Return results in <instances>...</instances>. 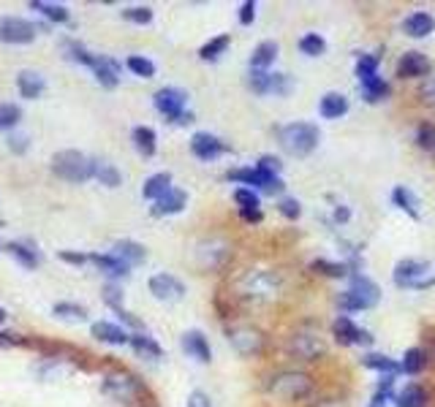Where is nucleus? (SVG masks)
Segmentation results:
<instances>
[{"mask_svg": "<svg viewBox=\"0 0 435 407\" xmlns=\"http://www.w3.org/2000/svg\"><path fill=\"white\" fill-rule=\"evenodd\" d=\"M392 201H394V204H397L403 212H408L411 217H419V201H417V196H414V190H411V188H405V185L394 188Z\"/></svg>", "mask_w": 435, "mask_h": 407, "instance_id": "nucleus-31", "label": "nucleus"}, {"mask_svg": "<svg viewBox=\"0 0 435 407\" xmlns=\"http://www.w3.org/2000/svg\"><path fill=\"white\" fill-rule=\"evenodd\" d=\"M299 49H302L305 55H311V58L324 55V52H326L324 36H318V33H308V36H302V38H299Z\"/></svg>", "mask_w": 435, "mask_h": 407, "instance_id": "nucleus-41", "label": "nucleus"}, {"mask_svg": "<svg viewBox=\"0 0 435 407\" xmlns=\"http://www.w3.org/2000/svg\"><path fill=\"white\" fill-rule=\"evenodd\" d=\"M269 92H275V95H289V92H291V79L286 74H269Z\"/></svg>", "mask_w": 435, "mask_h": 407, "instance_id": "nucleus-52", "label": "nucleus"}, {"mask_svg": "<svg viewBox=\"0 0 435 407\" xmlns=\"http://www.w3.org/2000/svg\"><path fill=\"white\" fill-rule=\"evenodd\" d=\"M348 217H351V212H348V207H338V210H335V220H338V223H345Z\"/></svg>", "mask_w": 435, "mask_h": 407, "instance_id": "nucleus-61", "label": "nucleus"}, {"mask_svg": "<svg viewBox=\"0 0 435 407\" xmlns=\"http://www.w3.org/2000/svg\"><path fill=\"white\" fill-rule=\"evenodd\" d=\"M403 31H405V36H411V38H424V36H430V33L435 31L433 14H427V11H414V14H408L403 19Z\"/></svg>", "mask_w": 435, "mask_h": 407, "instance_id": "nucleus-21", "label": "nucleus"}, {"mask_svg": "<svg viewBox=\"0 0 435 407\" xmlns=\"http://www.w3.org/2000/svg\"><path fill=\"white\" fill-rule=\"evenodd\" d=\"M188 407H213V402L204 391H193L188 396Z\"/></svg>", "mask_w": 435, "mask_h": 407, "instance_id": "nucleus-57", "label": "nucleus"}, {"mask_svg": "<svg viewBox=\"0 0 435 407\" xmlns=\"http://www.w3.org/2000/svg\"><path fill=\"white\" fill-rule=\"evenodd\" d=\"M229 258V244L220 239H210L199 244V264L204 269H218Z\"/></svg>", "mask_w": 435, "mask_h": 407, "instance_id": "nucleus-17", "label": "nucleus"}, {"mask_svg": "<svg viewBox=\"0 0 435 407\" xmlns=\"http://www.w3.org/2000/svg\"><path fill=\"white\" fill-rule=\"evenodd\" d=\"M232 44V38L229 36H218V38H213V41H207V44L199 49V58L202 60H218L223 52H226V46Z\"/></svg>", "mask_w": 435, "mask_h": 407, "instance_id": "nucleus-39", "label": "nucleus"}, {"mask_svg": "<svg viewBox=\"0 0 435 407\" xmlns=\"http://www.w3.org/2000/svg\"><path fill=\"white\" fill-rule=\"evenodd\" d=\"M357 76L359 82H365L370 76H378V58L375 55H362L357 60Z\"/></svg>", "mask_w": 435, "mask_h": 407, "instance_id": "nucleus-46", "label": "nucleus"}, {"mask_svg": "<svg viewBox=\"0 0 435 407\" xmlns=\"http://www.w3.org/2000/svg\"><path fill=\"white\" fill-rule=\"evenodd\" d=\"M183 350H186L188 356H193L196 362L202 364H210L213 362V350H210V342H207V337L202 332H186L183 334Z\"/></svg>", "mask_w": 435, "mask_h": 407, "instance_id": "nucleus-19", "label": "nucleus"}, {"mask_svg": "<svg viewBox=\"0 0 435 407\" xmlns=\"http://www.w3.org/2000/svg\"><path fill=\"white\" fill-rule=\"evenodd\" d=\"M93 337L95 340H101V342H107V345H125V342L131 340L120 326H114V323H109V320L93 323Z\"/></svg>", "mask_w": 435, "mask_h": 407, "instance_id": "nucleus-24", "label": "nucleus"}, {"mask_svg": "<svg viewBox=\"0 0 435 407\" xmlns=\"http://www.w3.org/2000/svg\"><path fill=\"white\" fill-rule=\"evenodd\" d=\"M55 315L63 318V320H85V318H87V310H85L82 304L60 302V304H55Z\"/></svg>", "mask_w": 435, "mask_h": 407, "instance_id": "nucleus-44", "label": "nucleus"}, {"mask_svg": "<svg viewBox=\"0 0 435 407\" xmlns=\"http://www.w3.org/2000/svg\"><path fill=\"white\" fill-rule=\"evenodd\" d=\"M166 190H171V174L169 171H158V174H153L150 180L144 182V190H141V193H144V198H153V201H156V198H161Z\"/></svg>", "mask_w": 435, "mask_h": 407, "instance_id": "nucleus-30", "label": "nucleus"}, {"mask_svg": "<svg viewBox=\"0 0 435 407\" xmlns=\"http://www.w3.org/2000/svg\"><path fill=\"white\" fill-rule=\"evenodd\" d=\"M332 334H335V340H338L340 345H373L370 332L359 329L348 315H338V320L332 323Z\"/></svg>", "mask_w": 435, "mask_h": 407, "instance_id": "nucleus-11", "label": "nucleus"}, {"mask_svg": "<svg viewBox=\"0 0 435 407\" xmlns=\"http://www.w3.org/2000/svg\"><path fill=\"white\" fill-rule=\"evenodd\" d=\"M104 302H107L109 307H112V310L117 313V315L123 318L125 323H136V320H134V318H131V315H128V313L123 310V291H120V288H114V286H107V288H104Z\"/></svg>", "mask_w": 435, "mask_h": 407, "instance_id": "nucleus-38", "label": "nucleus"}, {"mask_svg": "<svg viewBox=\"0 0 435 407\" xmlns=\"http://www.w3.org/2000/svg\"><path fill=\"white\" fill-rule=\"evenodd\" d=\"M128 342H131V347L139 353L141 359H161L163 356L161 345H158L153 337H147V334H134Z\"/></svg>", "mask_w": 435, "mask_h": 407, "instance_id": "nucleus-29", "label": "nucleus"}, {"mask_svg": "<svg viewBox=\"0 0 435 407\" xmlns=\"http://www.w3.org/2000/svg\"><path fill=\"white\" fill-rule=\"evenodd\" d=\"M289 353L302 362H316L318 356H324V342H321V337L311 332H296L289 340Z\"/></svg>", "mask_w": 435, "mask_h": 407, "instance_id": "nucleus-12", "label": "nucleus"}, {"mask_svg": "<svg viewBox=\"0 0 435 407\" xmlns=\"http://www.w3.org/2000/svg\"><path fill=\"white\" fill-rule=\"evenodd\" d=\"M253 19H256V3L248 0V3H242V9H240V22H242V25H250Z\"/></svg>", "mask_w": 435, "mask_h": 407, "instance_id": "nucleus-56", "label": "nucleus"}, {"mask_svg": "<svg viewBox=\"0 0 435 407\" xmlns=\"http://www.w3.org/2000/svg\"><path fill=\"white\" fill-rule=\"evenodd\" d=\"M31 9H36L38 14H44L47 19H52V22H68V9L65 6H60V3H41V0H33Z\"/></svg>", "mask_w": 435, "mask_h": 407, "instance_id": "nucleus-36", "label": "nucleus"}, {"mask_svg": "<svg viewBox=\"0 0 435 407\" xmlns=\"http://www.w3.org/2000/svg\"><path fill=\"white\" fill-rule=\"evenodd\" d=\"M237 293L250 302H269L280 293V280L275 271L250 269L237 280Z\"/></svg>", "mask_w": 435, "mask_h": 407, "instance_id": "nucleus-2", "label": "nucleus"}, {"mask_svg": "<svg viewBox=\"0 0 435 407\" xmlns=\"http://www.w3.org/2000/svg\"><path fill=\"white\" fill-rule=\"evenodd\" d=\"M378 299H381V291H378V286H375L373 280L365 277V274H354L348 291H343L340 296H338V304H340V310H345V313H357V310H370V307H375Z\"/></svg>", "mask_w": 435, "mask_h": 407, "instance_id": "nucleus-3", "label": "nucleus"}, {"mask_svg": "<svg viewBox=\"0 0 435 407\" xmlns=\"http://www.w3.org/2000/svg\"><path fill=\"white\" fill-rule=\"evenodd\" d=\"M417 144L427 152L435 150V125L433 122H421L419 128H417Z\"/></svg>", "mask_w": 435, "mask_h": 407, "instance_id": "nucleus-47", "label": "nucleus"}, {"mask_svg": "<svg viewBox=\"0 0 435 407\" xmlns=\"http://www.w3.org/2000/svg\"><path fill=\"white\" fill-rule=\"evenodd\" d=\"M362 364H365L367 369H378V372H387V375L400 372V364L394 362V359H389V356H378V353H367V356H362Z\"/></svg>", "mask_w": 435, "mask_h": 407, "instance_id": "nucleus-35", "label": "nucleus"}, {"mask_svg": "<svg viewBox=\"0 0 435 407\" xmlns=\"http://www.w3.org/2000/svg\"><path fill=\"white\" fill-rule=\"evenodd\" d=\"M6 318H9V315H6V310L0 307V323H6Z\"/></svg>", "mask_w": 435, "mask_h": 407, "instance_id": "nucleus-63", "label": "nucleus"}, {"mask_svg": "<svg viewBox=\"0 0 435 407\" xmlns=\"http://www.w3.org/2000/svg\"><path fill=\"white\" fill-rule=\"evenodd\" d=\"M248 85H250V90H253V92L267 95V92H269V71H250Z\"/></svg>", "mask_w": 435, "mask_h": 407, "instance_id": "nucleus-51", "label": "nucleus"}, {"mask_svg": "<svg viewBox=\"0 0 435 407\" xmlns=\"http://www.w3.org/2000/svg\"><path fill=\"white\" fill-rule=\"evenodd\" d=\"M278 139L280 147L289 155L305 158V155H311L318 147L321 134H318V125H313V122H289L278 131Z\"/></svg>", "mask_w": 435, "mask_h": 407, "instance_id": "nucleus-1", "label": "nucleus"}, {"mask_svg": "<svg viewBox=\"0 0 435 407\" xmlns=\"http://www.w3.org/2000/svg\"><path fill=\"white\" fill-rule=\"evenodd\" d=\"M311 269L316 271V274H326V277H345V274H348V266H345V264H332V261H326V258L313 261Z\"/></svg>", "mask_w": 435, "mask_h": 407, "instance_id": "nucleus-42", "label": "nucleus"}, {"mask_svg": "<svg viewBox=\"0 0 435 407\" xmlns=\"http://www.w3.org/2000/svg\"><path fill=\"white\" fill-rule=\"evenodd\" d=\"M234 201L240 204V212L259 210V196H256L250 188H237V190H234Z\"/></svg>", "mask_w": 435, "mask_h": 407, "instance_id": "nucleus-50", "label": "nucleus"}, {"mask_svg": "<svg viewBox=\"0 0 435 407\" xmlns=\"http://www.w3.org/2000/svg\"><path fill=\"white\" fill-rule=\"evenodd\" d=\"M430 286H435V274H433V277H427V280H421L417 288H430Z\"/></svg>", "mask_w": 435, "mask_h": 407, "instance_id": "nucleus-62", "label": "nucleus"}, {"mask_svg": "<svg viewBox=\"0 0 435 407\" xmlns=\"http://www.w3.org/2000/svg\"><path fill=\"white\" fill-rule=\"evenodd\" d=\"M394 405L397 407H424V391H421L417 383H408L403 391L394 396Z\"/></svg>", "mask_w": 435, "mask_h": 407, "instance_id": "nucleus-34", "label": "nucleus"}, {"mask_svg": "<svg viewBox=\"0 0 435 407\" xmlns=\"http://www.w3.org/2000/svg\"><path fill=\"white\" fill-rule=\"evenodd\" d=\"M430 71V60L421 52H405L403 58L397 60V76L400 79H417Z\"/></svg>", "mask_w": 435, "mask_h": 407, "instance_id": "nucleus-18", "label": "nucleus"}, {"mask_svg": "<svg viewBox=\"0 0 435 407\" xmlns=\"http://www.w3.org/2000/svg\"><path fill=\"white\" fill-rule=\"evenodd\" d=\"M345 112H348V98L343 92H326L321 98V104H318V114L324 120H338Z\"/></svg>", "mask_w": 435, "mask_h": 407, "instance_id": "nucleus-22", "label": "nucleus"}, {"mask_svg": "<svg viewBox=\"0 0 435 407\" xmlns=\"http://www.w3.org/2000/svg\"><path fill=\"white\" fill-rule=\"evenodd\" d=\"M0 250H3V244H0Z\"/></svg>", "mask_w": 435, "mask_h": 407, "instance_id": "nucleus-64", "label": "nucleus"}, {"mask_svg": "<svg viewBox=\"0 0 435 407\" xmlns=\"http://www.w3.org/2000/svg\"><path fill=\"white\" fill-rule=\"evenodd\" d=\"M229 180L242 182V185H253V188H262L267 193H278V190H283V180L275 177V174H267V171H262L259 166L234 168V171H229Z\"/></svg>", "mask_w": 435, "mask_h": 407, "instance_id": "nucleus-9", "label": "nucleus"}, {"mask_svg": "<svg viewBox=\"0 0 435 407\" xmlns=\"http://www.w3.org/2000/svg\"><path fill=\"white\" fill-rule=\"evenodd\" d=\"M421 367H424V353H421L419 347H408L403 356V364H400V369H403L405 375H419Z\"/></svg>", "mask_w": 435, "mask_h": 407, "instance_id": "nucleus-40", "label": "nucleus"}, {"mask_svg": "<svg viewBox=\"0 0 435 407\" xmlns=\"http://www.w3.org/2000/svg\"><path fill=\"white\" fill-rule=\"evenodd\" d=\"M22 120V109L16 104H0V131H11Z\"/></svg>", "mask_w": 435, "mask_h": 407, "instance_id": "nucleus-43", "label": "nucleus"}, {"mask_svg": "<svg viewBox=\"0 0 435 407\" xmlns=\"http://www.w3.org/2000/svg\"><path fill=\"white\" fill-rule=\"evenodd\" d=\"M60 261H65V264H87L90 261V256H82V253H68V250H63L60 253Z\"/></svg>", "mask_w": 435, "mask_h": 407, "instance_id": "nucleus-58", "label": "nucleus"}, {"mask_svg": "<svg viewBox=\"0 0 435 407\" xmlns=\"http://www.w3.org/2000/svg\"><path fill=\"white\" fill-rule=\"evenodd\" d=\"M16 87L22 92V98H38L44 87H47V82H44V76L38 74V71H22V74L16 76Z\"/></svg>", "mask_w": 435, "mask_h": 407, "instance_id": "nucleus-26", "label": "nucleus"}, {"mask_svg": "<svg viewBox=\"0 0 435 407\" xmlns=\"http://www.w3.org/2000/svg\"><path fill=\"white\" fill-rule=\"evenodd\" d=\"M112 256H117L123 264H128V266H134V264H141L144 258H147V253H144V247H141L139 242H131V239H120L114 242V247L109 250Z\"/></svg>", "mask_w": 435, "mask_h": 407, "instance_id": "nucleus-23", "label": "nucleus"}, {"mask_svg": "<svg viewBox=\"0 0 435 407\" xmlns=\"http://www.w3.org/2000/svg\"><path fill=\"white\" fill-rule=\"evenodd\" d=\"M6 253L11 258H16L19 266H25V269H36L38 266V253L33 247H28L25 242H9L6 244Z\"/></svg>", "mask_w": 435, "mask_h": 407, "instance_id": "nucleus-27", "label": "nucleus"}, {"mask_svg": "<svg viewBox=\"0 0 435 407\" xmlns=\"http://www.w3.org/2000/svg\"><path fill=\"white\" fill-rule=\"evenodd\" d=\"M278 210H280V215H283V217H289V220H296V217L302 215V204H299L296 198H283Z\"/></svg>", "mask_w": 435, "mask_h": 407, "instance_id": "nucleus-53", "label": "nucleus"}, {"mask_svg": "<svg viewBox=\"0 0 435 407\" xmlns=\"http://www.w3.org/2000/svg\"><path fill=\"white\" fill-rule=\"evenodd\" d=\"M128 68H131L136 76H141V79H150V76L156 74V63L141 58V55H131V58H128Z\"/></svg>", "mask_w": 435, "mask_h": 407, "instance_id": "nucleus-45", "label": "nucleus"}, {"mask_svg": "<svg viewBox=\"0 0 435 407\" xmlns=\"http://www.w3.org/2000/svg\"><path fill=\"white\" fill-rule=\"evenodd\" d=\"M93 177L107 188H117L120 185V171L107 163V161H93Z\"/></svg>", "mask_w": 435, "mask_h": 407, "instance_id": "nucleus-32", "label": "nucleus"}, {"mask_svg": "<svg viewBox=\"0 0 435 407\" xmlns=\"http://www.w3.org/2000/svg\"><path fill=\"white\" fill-rule=\"evenodd\" d=\"M87 68L95 74V79L112 90V87H117L120 85V63L114 60V58H109V55H93L90 63H87Z\"/></svg>", "mask_w": 435, "mask_h": 407, "instance_id": "nucleus-15", "label": "nucleus"}, {"mask_svg": "<svg viewBox=\"0 0 435 407\" xmlns=\"http://www.w3.org/2000/svg\"><path fill=\"white\" fill-rule=\"evenodd\" d=\"M190 152L199 158V161H213L218 155L226 152V144L213 134H196L190 139Z\"/></svg>", "mask_w": 435, "mask_h": 407, "instance_id": "nucleus-16", "label": "nucleus"}, {"mask_svg": "<svg viewBox=\"0 0 435 407\" xmlns=\"http://www.w3.org/2000/svg\"><path fill=\"white\" fill-rule=\"evenodd\" d=\"M139 380L125 372V369H114V372H107L104 377V394L117 399V402H134L139 396Z\"/></svg>", "mask_w": 435, "mask_h": 407, "instance_id": "nucleus-6", "label": "nucleus"}, {"mask_svg": "<svg viewBox=\"0 0 435 407\" xmlns=\"http://www.w3.org/2000/svg\"><path fill=\"white\" fill-rule=\"evenodd\" d=\"M427 274V261H419V258H403L397 261L394 266V286L397 288H417L421 283V277Z\"/></svg>", "mask_w": 435, "mask_h": 407, "instance_id": "nucleus-13", "label": "nucleus"}, {"mask_svg": "<svg viewBox=\"0 0 435 407\" xmlns=\"http://www.w3.org/2000/svg\"><path fill=\"white\" fill-rule=\"evenodd\" d=\"M186 101L188 95L177 87H163L156 92V109L171 122H190V114H186Z\"/></svg>", "mask_w": 435, "mask_h": 407, "instance_id": "nucleus-7", "label": "nucleus"}, {"mask_svg": "<svg viewBox=\"0 0 435 407\" xmlns=\"http://www.w3.org/2000/svg\"><path fill=\"white\" fill-rule=\"evenodd\" d=\"M278 58V44L275 41H262L250 55V71H267Z\"/></svg>", "mask_w": 435, "mask_h": 407, "instance_id": "nucleus-25", "label": "nucleus"}, {"mask_svg": "<svg viewBox=\"0 0 435 407\" xmlns=\"http://www.w3.org/2000/svg\"><path fill=\"white\" fill-rule=\"evenodd\" d=\"M63 52H65V58H68V60L82 63V65H87V63H90V58H93V55H90V52H87L82 44H77V41H65V44H63Z\"/></svg>", "mask_w": 435, "mask_h": 407, "instance_id": "nucleus-49", "label": "nucleus"}, {"mask_svg": "<svg viewBox=\"0 0 435 407\" xmlns=\"http://www.w3.org/2000/svg\"><path fill=\"white\" fill-rule=\"evenodd\" d=\"M90 264H95L98 269L104 271V274H109V277H125L128 274V264H123L117 256H112V253H107V256H90Z\"/></svg>", "mask_w": 435, "mask_h": 407, "instance_id": "nucleus-28", "label": "nucleus"}, {"mask_svg": "<svg viewBox=\"0 0 435 407\" xmlns=\"http://www.w3.org/2000/svg\"><path fill=\"white\" fill-rule=\"evenodd\" d=\"M134 144L141 155H156V134L153 128H134Z\"/></svg>", "mask_w": 435, "mask_h": 407, "instance_id": "nucleus-37", "label": "nucleus"}, {"mask_svg": "<svg viewBox=\"0 0 435 407\" xmlns=\"http://www.w3.org/2000/svg\"><path fill=\"white\" fill-rule=\"evenodd\" d=\"M36 38V25L22 16H0V41L3 44H31Z\"/></svg>", "mask_w": 435, "mask_h": 407, "instance_id": "nucleus-8", "label": "nucleus"}, {"mask_svg": "<svg viewBox=\"0 0 435 407\" xmlns=\"http://www.w3.org/2000/svg\"><path fill=\"white\" fill-rule=\"evenodd\" d=\"M188 204V193L186 190H180V188H171L166 190L161 198H156V207H153V215H177V212H183Z\"/></svg>", "mask_w": 435, "mask_h": 407, "instance_id": "nucleus-20", "label": "nucleus"}, {"mask_svg": "<svg viewBox=\"0 0 435 407\" xmlns=\"http://www.w3.org/2000/svg\"><path fill=\"white\" fill-rule=\"evenodd\" d=\"M52 171L65 182H87L93 177V158L79 150H60L52 158Z\"/></svg>", "mask_w": 435, "mask_h": 407, "instance_id": "nucleus-4", "label": "nucleus"}, {"mask_svg": "<svg viewBox=\"0 0 435 407\" xmlns=\"http://www.w3.org/2000/svg\"><path fill=\"white\" fill-rule=\"evenodd\" d=\"M242 217L250 220V223H259L262 220V210H242Z\"/></svg>", "mask_w": 435, "mask_h": 407, "instance_id": "nucleus-60", "label": "nucleus"}, {"mask_svg": "<svg viewBox=\"0 0 435 407\" xmlns=\"http://www.w3.org/2000/svg\"><path fill=\"white\" fill-rule=\"evenodd\" d=\"M147 286H150V293L161 302H177L186 296V286L174 274H153Z\"/></svg>", "mask_w": 435, "mask_h": 407, "instance_id": "nucleus-14", "label": "nucleus"}, {"mask_svg": "<svg viewBox=\"0 0 435 407\" xmlns=\"http://www.w3.org/2000/svg\"><path fill=\"white\" fill-rule=\"evenodd\" d=\"M9 147L14 152H25L28 150V136H22V134L11 136V139H9Z\"/></svg>", "mask_w": 435, "mask_h": 407, "instance_id": "nucleus-59", "label": "nucleus"}, {"mask_svg": "<svg viewBox=\"0 0 435 407\" xmlns=\"http://www.w3.org/2000/svg\"><path fill=\"white\" fill-rule=\"evenodd\" d=\"M123 16L128 22H134V25H150L153 22V9H147V6H131V9H125Z\"/></svg>", "mask_w": 435, "mask_h": 407, "instance_id": "nucleus-48", "label": "nucleus"}, {"mask_svg": "<svg viewBox=\"0 0 435 407\" xmlns=\"http://www.w3.org/2000/svg\"><path fill=\"white\" fill-rule=\"evenodd\" d=\"M229 342L240 356H256L264 347V334L253 326H234L229 329Z\"/></svg>", "mask_w": 435, "mask_h": 407, "instance_id": "nucleus-10", "label": "nucleus"}, {"mask_svg": "<svg viewBox=\"0 0 435 407\" xmlns=\"http://www.w3.org/2000/svg\"><path fill=\"white\" fill-rule=\"evenodd\" d=\"M419 98L424 101L427 106H435V76H430L424 85H421V90H419Z\"/></svg>", "mask_w": 435, "mask_h": 407, "instance_id": "nucleus-54", "label": "nucleus"}, {"mask_svg": "<svg viewBox=\"0 0 435 407\" xmlns=\"http://www.w3.org/2000/svg\"><path fill=\"white\" fill-rule=\"evenodd\" d=\"M313 389V380L305 372H280V375L272 377L269 389L267 391L278 399H286V402H296L302 396H308Z\"/></svg>", "mask_w": 435, "mask_h": 407, "instance_id": "nucleus-5", "label": "nucleus"}, {"mask_svg": "<svg viewBox=\"0 0 435 407\" xmlns=\"http://www.w3.org/2000/svg\"><path fill=\"white\" fill-rule=\"evenodd\" d=\"M256 166L262 168V171H267V174H275V177H278L280 161H278V158H272V155H264V158H262V161H259Z\"/></svg>", "mask_w": 435, "mask_h": 407, "instance_id": "nucleus-55", "label": "nucleus"}, {"mask_svg": "<svg viewBox=\"0 0 435 407\" xmlns=\"http://www.w3.org/2000/svg\"><path fill=\"white\" fill-rule=\"evenodd\" d=\"M362 92H365V98L375 104V101H384L389 95V85L381 79V76H370V79H365L362 82Z\"/></svg>", "mask_w": 435, "mask_h": 407, "instance_id": "nucleus-33", "label": "nucleus"}]
</instances>
